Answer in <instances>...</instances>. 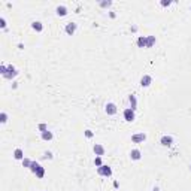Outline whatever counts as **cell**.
<instances>
[{
  "mask_svg": "<svg viewBox=\"0 0 191 191\" xmlns=\"http://www.w3.org/2000/svg\"><path fill=\"white\" fill-rule=\"evenodd\" d=\"M97 173H99L100 176H106V178H109V176H112V169H111L109 166H106V164H103V166L97 167Z\"/></svg>",
  "mask_w": 191,
  "mask_h": 191,
  "instance_id": "cell-1",
  "label": "cell"
},
{
  "mask_svg": "<svg viewBox=\"0 0 191 191\" xmlns=\"http://www.w3.org/2000/svg\"><path fill=\"white\" fill-rule=\"evenodd\" d=\"M146 141V134L145 133H136L132 136V142L133 143H142Z\"/></svg>",
  "mask_w": 191,
  "mask_h": 191,
  "instance_id": "cell-2",
  "label": "cell"
},
{
  "mask_svg": "<svg viewBox=\"0 0 191 191\" xmlns=\"http://www.w3.org/2000/svg\"><path fill=\"white\" fill-rule=\"evenodd\" d=\"M18 75V70L12 66V64H9L8 66V72H6V75L3 76V78H6V79H12V78H15V76Z\"/></svg>",
  "mask_w": 191,
  "mask_h": 191,
  "instance_id": "cell-3",
  "label": "cell"
},
{
  "mask_svg": "<svg viewBox=\"0 0 191 191\" xmlns=\"http://www.w3.org/2000/svg\"><path fill=\"white\" fill-rule=\"evenodd\" d=\"M124 120L125 121H129V122H132V121H134V111L132 109V108H129V109H125L124 111Z\"/></svg>",
  "mask_w": 191,
  "mask_h": 191,
  "instance_id": "cell-4",
  "label": "cell"
},
{
  "mask_svg": "<svg viewBox=\"0 0 191 191\" xmlns=\"http://www.w3.org/2000/svg\"><path fill=\"white\" fill-rule=\"evenodd\" d=\"M76 29H78V24H76V22H67L66 27H64V31H66L67 34L72 36V34H75Z\"/></svg>",
  "mask_w": 191,
  "mask_h": 191,
  "instance_id": "cell-5",
  "label": "cell"
},
{
  "mask_svg": "<svg viewBox=\"0 0 191 191\" xmlns=\"http://www.w3.org/2000/svg\"><path fill=\"white\" fill-rule=\"evenodd\" d=\"M105 111H106L108 115H115V113L118 112V108H117L115 103H108V105L105 106Z\"/></svg>",
  "mask_w": 191,
  "mask_h": 191,
  "instance_id": "cell-6",
  "label": "cell"
},
{
  "mask_svg": "<svg viewBox=\"0 0 191 191\" xmlns=\"http://www.w3.org/2000/svg\"><path fill=\"white\" fill-rule=\"evenodd\" d=\"M160 143H161L163 146H172L173 137H172V136H163V137L160 139Z\"/></svg>",
  "mask_w": 191,
  "mask_h": 191,
  "instance_id": "cell-7",
  "label": "cell"
},
{
  "mask_svg": "<svg viewBox=\"0 0 191 191\" xmlns=\"http://www.w3.org/2000/svg\"><path fill=\"white\" fill-rule=\"evenodd\" d=\"M151 84H152V78H151L149 75H143L142 78H141V85L142 87H149Z\"/></svg>",
  "mask_w": 191,
  "mask_h": 191,
  "instance_id": "cell-8",
  "label": "cell"
},
{
  "mask_svg": "<svg viewBox=\"0 0 191 191\" xmlns=\"http://www.w3.org/2000/svg\"><path fill=\"white\" fill-rule=\"evenodd\" d=\"M93 151H94V154H96L97 157H101V155H105V148L101 146V145H99V143H96V145H94Z\"/></svg>",
  "mask_w": 191,
  "mask_h": 191,
  "instance_id": "cell-9",
  "label": "cell"
},
{
  "mask_svg": "<svg viewBox=\"0 0 191 191\" xmlns=\"http://www.w3.org/2000/svg\"><path fill=\"white\" fill-rule=\"evenodd\" d=\"M130 158L134 160V161L141 160V158H142V152L139 151V149H132V152H130Z\"/></svg>",
  "mask_w": 191,
  "mask_h": 191,
  "instance_id": "cell-10",
  "label": "cell"
},
{
  "mask_svg": "<svg viewBox=\"0 0 191 191\" xmlns=\"http://www.w3.org/2000/svg\"><path fill=\"white\" fill-rule=\"evenodd\" d=\"M55 10H57V15H58V17H66V15H67V8L63 6V5H61V6H57Z\"/></svg>",
  "mask_w": 191,
  "mask_h": 191,
  "instance_id": "cell-11",
  "label": "cell"
},
{
  "mask_svg": "<svg viewBox=\"0 0 191 191\" xmlns=\"http://www.w3.org/2000/svg\"><path fill=\"white\" fill-rule=\"evenodd\" d=\"M41 137L43 139V141H52L54 134H52V132L46 130V132H42V133H41Z\"/></svg>",
  "mask_w": 191,
  "mask_h": 191,
  "instance_id": "cell-12",
  "label": "cell"
},
{
  "mask_svg": "<svg viewBox=\"0 0 191 191\" xmlns=\"http://www.w3.org/2000/svg\"><path fill=\"white\" fill-rule=\"evenodd\" d=\"M14 158H15V160H24V152H22L21 148H17V149L14 151Z\"/></svg>",
  "mask_w": 191,
  "mask_h": 191,
  "instance_id": "cell-13",
  "label": "cell"
},
{
  "mask_svg": "<svg viewBox=\"0 0 191 191\" xmlns=\"http://www.w3.org/2000/svg\"><path fill=\"white\" fill-rule=\"evenodd\" d=\"M31 29L34 31H42L43 30V25H42L41 21H34V22H31Z\"/></svg>",
  "mask_w": 191,
  "mask_h": 191,
  "instance_id": "cell-14",
  "label": "cell"
},
{
  "mask_svg": "<svg viewBox=\"0 0 191 191\" xmlns=\"http://www.w3.org/2000/svg\"><path fill=\"white\" fill-rule=\"evenodd\" d=\"M137 46H139V48H146V37H145V36H139Z\"/></svg>",
  "mask_w": 191,
  "mask_h": 191,
  "instance_id": "cell-15",
  "label": "cell"
},
{
  "mask_svg": "<svg viewBox=\"0 0 191 191\" xmlns=\"http://www.w3.org/2000/svg\"><path fill=\"white\" fill-rule=\"evenodd\" d=\"M129 100H130V106H132V109H133V111H136V106H137V100H136V96L130 94V96H129Z\"/></svg>",
  "mask_w": 191,
  "mask_h": 191,
  "instance_id": "cell-16",
  "label": "cell"
},
{
  "mask_svg": "<svg viewBox=\"0 0 191 191\" xmlns=\"http://www.w3.org/2000/svg\"><path fill=\"white\" fill-rule=\"evenodd\" d=\"M155 43V36H146V48H151Z\"/></svg>",
  "mask_w": 191,
  "mask_h": 191,
  "instance_id": "cell-17",
  "label": "cell"
},
{
  "mask_svg": "<svg viewBox=\"0 0 191 191\" xmlns=\"http://www.w3.org/2000/svg\"><path fill=\"white\" fill-rule=\"evenodd\" d=\"M39 167H41V164L37 163V161H31V164H30V170H31L33 173H36Z\"/></svg>",
  "mask_w": 191,
  "mask_h": 191,
  "instance_id": "cell-18",
  "label": "cell"
},
{
  "mask_svg": "<svg viewBox=\"0 0 191 191\" xmlns=\"http://www.w3.org/2000/svg\"><path fill=\"white\" fill-rule=\"evenodd\" d=\"M34 175H36V176H37V178H39V179H42V178H43V176H45V169H43V167H42V166H41V167H39V169H37V172H36V173H34Z\"/></svg>",
  "mask_w": 191,
  "mask_h": 191,
  "instance_id": "cell-19",
  "label": "cell"
},
{
  "mask_svg": "<svg viewBox=\"0 0 191 191\" xmlns=\"http://www.w3.org/2000/svg\"><path fill=\"white\" fill-rule=\"evenodd\" d=\"M0 122H2V124L8 122V113H6V112H2V113H0Z\"/></svg>",
  "mask_w": 191,
  "mask_h": 191,
  "instance_id": "cell-20",
  "label": "cell"
},
{
  "mask_svg": "<svg viewBox=\"0 0 191 191\" xmlns=\"http://www.w3.org/2000/svg\"><path fill=\"white\" fill-rule=\"evenodd\" d=\"M99 5H100L101 8H109V6L112 5V2H111V0H103V2H100Z\"/></svg>",
  "mask_w": 191,
  "mask_h": 191,
  "instance_id": "cell-21",
  "label": "cell"
},
{
  "mask_svg": "<svg viewBox=\"0 0 191 191\" xmlns=\"http://www.w3.org/2000/svg\"><path fill=\"white\" fill-rule=\"evenodd\" d=\"M30 164H31V160H29V158H24L22 160V166L24 167H29L30 169Z\"/></svg>",
  "mask_w": 191,
  "mask_h": 191,
  "instance_id": "cell-22",
  "label": "cell"
},
{
  "mask_svg": "<svg viewBox=\"0 0 191 191\" xmlns=\"http://www.w3.org/2000/svg\"><path fill=\"white\" fill-rule=\"evenodd\" d=\"M42 158H45V160H52V154H51L49 151H46L45 154H43V157Z\"/></svg>",
  "mask_w": 191,
  "mask_h": 191,
  "instance_id": "cell-23",
  "label": "cell"
},
{
  "mask_svg": "<svg viewBox=\"0 0 191 191\" xmlns=\"http://www.w3.org/2000/svg\"><path fill=\"white\" fill-rule=\"evenodd\" d=\"M94 164H96L97 167L103 166V164H101V157H96V160H94Z\"/></svg>",
  "mask_w": 191,
  "mask_h": 191,
  "instance_id": "cell-24",
  "label": "cell"
},
{
  "mask_svg": "<svg viewBox=\"0 0 191 191\" xmlns=\"http://www.w3.org/2000/svg\"><path fill=\"white\" fill-rule=\"evenodd\" d=\"M6 72H8V66L2 64V66H0V73H2V75L5 76V75H6Z\"/></svg>",
  "mask_w": 191,
  "mask_h": 191,
  "instance_id": "cell-25",
  "label": "cell"
},
{
  "mask_svg": "<svg viewBox=\"0 0 191 191\" xmlns=\"http://www.w3.org/2000/svg\"><path fill=\"white\" fill-rule=\"evenodd\" d=\"M39 130H41V133H42V132H46V130H48V125H46V124H43V122H42V124H39Z\"/></svg>",
  "mask_w": 191,
  "mask_h": 191,
  "instance_id": "cell-26",
  "label": "cell"
},
{
  "mask_svg": "<svg viewBox=\"0 0 191 191\" xmlns=\"http://www.w3.org/2000/svg\"><path fill=\"white\" fill-rule=\"evenodd\" d=\"M93 136H94V133H93L91 130H85V137L90 139V137H93Z\"/></svg>",
  "mask_w": 191,
  "mask_h": 191,
  "instance_id": "cell-27",
  "label": "cell"
},
{
  "mask_svg": "<svg viewBox=\"0 0 191 191\" xmlns=\"http://www.w3.org/2000/svg\"><path fill=\"white\" fill-rule=\"evenodd\" d=\"M0 27L6 29V20H5V18H0Z\"/></svg>",
  "mask_w": 191,
  "mask_h": 191,
  "instance_id": "cell-28",
  "label": "cell"
},
{
  "mask_svg": "<svg viewBox=\"0 0 191 191\" xmlns=\"http://www.w3.org/2000/svg\"><path fill=\"white\" fill-rule=\"evenodd\" d=\"M172 2H170V0H161V6H169Z\"/></svg>",
  "mask_w": 191,
  "mask_h": 191,
  "instance_id": "cell-29",
  "label": "cell"
},
{
  "mask_svg": "<svg viewBox=\"0 0 191 191\" xmlns=\"http://www.w3.org/2000/svg\"><path fill=\"white\" fill-rule=\"evenodd\" d=\"M152 191H160V188H158V187H154V190H152Z\"/></svg>",
  "mask_w": 191,
  "mask_h": 191,
  "instance_id": "cell-30",
  "label": "cell"
},
{
  "mask_svg": "<svg viewBox=\"0 0 191 191\" xmlns=\"http://www.w3.org/2000/svg\"><path fill=\"white\" fill-rule=\"evenodd\" d=\"M190 170H191V164H190Z\"/></svg>",
  "mask_w": 191,
  "mask_h": 191,
  "instance_id": "cell-31",
  "label": "cell"
},
{
  "mask_svg": "<svg viewBox=\"0 0 191 191\" xmlns=\"http://www.w3.org/2000/svg\"><path fill=\"white\" fill-rule=\"evenodd\" d=\"M190 10H191V6H190Z\"/></svg>",
  "mask_w": 191,
  "mask_h": 191,
  "instance_id": "cell-32",
  "label": "cell"
}]
</instances>
